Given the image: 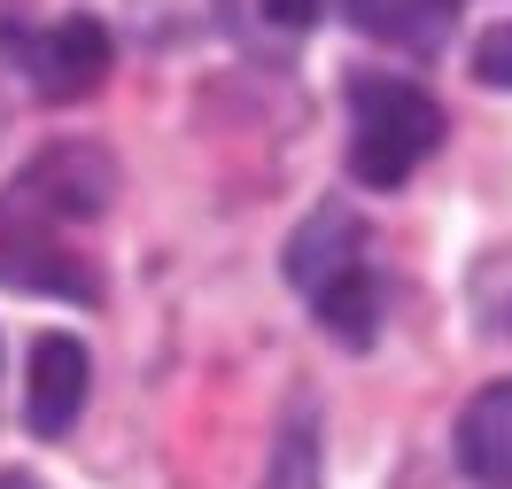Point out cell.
Listing matches in <instances>:
<instances>
[{"mask_svg":"<svg viewBox=\"0 0 512 489\" xmlns=\"http://www.w3.org/2000/svg\"><path fill=\"white\" fill-rule=\"evenodd\" d=\"M0 55L32 78V94L78 101L109 78V24L94 16H55V24H0Z\"/></svg>","mask_w":512,"mask_h":489,"instance_id":"obj_2","label":"cell"},{"mask_svg":"<svg viewBox=\"0 0 512 489\" xmlns=\"http://www.w3.org/2000/svg\"><path fill=\"white\" fill-rule=\"evenodd\" d=\"M86 381H94L86 342H70V334H39L32 342V365H24V420H32L39 443L70 435V420L86 412Z\"/></svg>","mask_w":512,"mask_h":489,"instance_id":"obj_4","label":"cell"},{"mask_svg":"<svg viewBox=\"0 0 512 489\" xmlns=\"http://www.w3.org/2000/svg\"><path fill=\"white\" fill-rule=\"evenodd\" d=\"M342 16L396 55H435L458 24V0H342Z\"/></svg>","mask_w":512,"mask_h":489,"instance_id":"obj_8","label":"cell"},{"mask_svg":"<svg viewBox=\"0 0 512 489\" xmlns=\"http://www.w3.org/2000/svg\"><path fill=\"white\" fill-rule=\"evenodd\" d=\"M0 280L8 288H55L70 295V303H94V272L86 264H70V249H55L39 226H24V218H8L0 210Z\"/></svg>","mask_w":512,"mask_h":489,"instance_id":"obj_5","label":"cell"},{"mask_svg":"<svg viewBox=\"0 0 512 489\" xmlns=\"http://www.w3.org/2000/svg\"><path fill=\"white\" fill-rule=\"evenodd\" d=\"M0 489H39V482H24V474H0Z\"/></svg>","mask_w":512,"mask_h":489,"instance_id":"obj_12","label":"cell"},{"mask_svg":"<svg viewBox=\"0 0 512 489\" xmlns=\"http://www.w3.org/2000/svg\"><path fill=\"white\" fill-rule=\"evenodd\" d=\"M256 489H319V412L311 404H295L288 427L272 435V458H264Z\"/></svg>","mask_w":512,"mask_h":489,"instance_id":"obj_10","label":"cell"},{"mask_svg":"<svg viewBox=\"0 0 512 489\" xmlns=\"http://www.w3.org/2000/svg\"><path fill=\"white\" fill-rule=\"evenodd\" d=\"M443 148V101L396 78V70H357L350 78V171L357 187L396 195L419 163Z\"/></svg>","mask_w":512,"mask_h":489,"instance_id":"obj_1","label":"cell"},{"mask_svg":"<svg viewBox=\"0 0 512 489\" xmlns=\"http://www.w3.org/2000/svg\"><path fill=\"white\" fill-rule=\"evenodd\" d=\"M109 195H117V163L101 156V148H86V140H63V148H47L8 187L0 210L24 218V226H86V218L109 210Z\"/></svg>","mask_w":512,"mask_h":489,"instance_id":"obj_3","label":"cell"},{"mask_svg":"<svg viewBox=\"0 0 512 489\" xmlns=\"http://www.w3.org/2000/svg\"><path fill=\"white\" fill-rule=\"evenodd\" d=\"M311 311H319L326 342H342V350H373V334H381V272H373V264L334 272V280L311 295Z\"/></svg>","mask_w":512,"mask_h":489,"instance_id":"obj_9","label":"cell"},{"mask_svg":"<svg viewBox=\"0 0 512 489\" xmlns=\"http://www.w3.org/2000/svg\"><path fill=\"white\" fill-rule=\"evenodd\" d=\"M350 264H373L365 257V226H357V210H342V202H326V210H311L303 226H295L288 241V280L303 295H319L334 272H350Z\"/></svg>","mask_w":512,"mask_h":489,"instance_id":"obj_6","label":"cell"},{"mask_svg":"<svg viewBox=\"0 0 512 489\" xmlns=\"http://www.w3.org/2000/svg\"><path fill=\"white\" fill-rule=\"evenodd\" d=\"M474 78L497 86V94H512V24H489V32L474 39Z\"/></svg>","mask_w":512,"mask_h":489,"instance_id":"obj_11","label":"cell"},{"mask_svg":"<svg viewBox=\"0 0 512 489\" xmlns=\"http://www.w3.org/2000/svg\"><path fill=\"white\" fill-rule=\"evenodd\" d=\"M458 466L481 489H512V381H489L458 412Z\"/></svg>","mask_w":512,"mask_h":489,"instance_id":"obj_7","label":"cell"}]
</instances>
